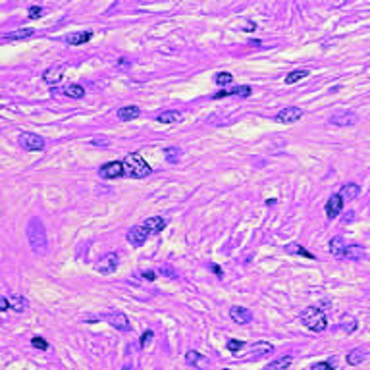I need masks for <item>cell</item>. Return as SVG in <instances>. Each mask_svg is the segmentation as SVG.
I'll use <instances>...</instances> for the list:
<instances>
[{
  "label": "cell",
  "instance_id": "obj_1",
  "mask_svg": "<svg viewBox=\"0 0 370 370\" xmlns=\"http://www.w3.org/2000/svg\"><path fill=\"white\" fill-rule=\"evenodd\" d=\"M27 241L31 245V249L37 253V255H45L49 251V239H47V231L41 224L39 218H33L29 224H27Z\"/></svg>",
  "mask_w": 370,
  "mask_h": 370
},
{
  "label": "cell",
  "instance_id": "obj_2",
  "mask_svg": "<svg viewBox=\"0 0 370 370\" xmlns=\"http://www.w3.org/2000/svg\"><path fill=\"white\" fill-rule=\"evenodd\" d=\"M123 166H125V174L129 177H135V179H141V177H147L151 176L153 168L147 164V160L143 159L139 153H131L123 159Z\"/></svg>",
  "mask_w": 370,
  "mask_h": 370
},
{
  "label": "cell",
  "instance_id": "obj_3",
  "mask_svg": "<svg viewBox=\"0 0 370 370\" xmlns=\"http://www.w3.org/2000/svg\"><path fill=\"white\" fill-rule=\"evenodd\" d=\"M299 318H301L303 326H307L311 332L320 334V332H324V330L328 328V318H326V315H324L320 309H317V307H309V309H305Z\"/></svg>",
  "mask_w": 370,
  "mask_h": 370
},
{
  "label": "cell",
  "instance_id": "obj_4",
  "mask_svg": "<svg viewBox=\"0 0 370 370\" xmlns=\"http://www.w3.org/2000/svg\"><path fill=\"white\" fill-rule=\"evenodd\" d=\"M359 122V116L349 110V108H343V110H337L334 112L330 118H328V123L332 125H339V127H347V125H355Z\"/></svg>",
  "mask_w": 370,
  "mask_h": 370
},
{
  "label": "cell",
  "instance_id": "obj_5",
  "mask_svg": "<svg viewBox=\"0 0 370 370\" xmlns=\"http://www.w3.org/2000/svg\"><path fill=\"white\" fill-rule=\"evenodd\" d=\"M18 143L21 145V149H25V151H43L45 149V139L41 137V135H37V133H31V131H25V133H21L19 135V139H18Z\"/></svg>",
  "mask_w": 370,
  "mask_h": 370
},
{
  "label": "cell",
  "instance_id": "obj_6",
  "mask_svg": "<svg viewBox=\"0 0 370 370\" xmlns=\"http://www.w3.org/2000/svg\"><path fill=\"white\" fill-rule=\"evenodd\" d=\"M123 174H125V166H123L122 160H112V162L103 164V166L99 168V176L105 177V179H118V177H122Z\"/></svg>",
  "mask_w": 370,
  "mask_h": 370
},
{
  "label": "cell",
  "instance_id": "obj_7",
  "mask_svg": "<svg viewBox=\"0 0 370 370\" xmlns=\"http://www.w3.org/2000/svg\"><path fill=\"white\" fill-rule=\"evenodd\" d=\"M149 235H151V233H149V229H147L145 226H133V228H129L125 239H127V243L133 245V247H143L145 241L149 239Z\"/></svg>",
  "mask_w": 370,
  "mask_h": 370
},
{
  "label": "cell",
  "instance_id": "obj_8",
  "mask_svg": "<svg viewBox=\"0 0 370 370\" xmlns=\"http://www.w3.org/2000/svg\"><path fill=\"white\" fill-rule=\"evenodd\" d=\"M303 118V110L297 108V106H287V108H282L278 114H276V122L280 123H295L297 120Z\"/></svg>",
  "mask_w": 370,
  "mask_h": 370
},
{
  "label": "cell",
  "instance_id": "obj_9",
  "mask_svg": "<svg viewBox=\"0 0 370 370\" xmlns=\"http://www.w3.org/2000/svg\"><path fill=\"white\" fill-rule=\"evenodd\" d=\"M118 264H120V257L116 253H108L103 259H99V263L95 264V270L101 274H112V272H116Z\"/></svg>",
  "mask_w": 370,
  "mask_h": 370
},
{
  "label": "cell",
  "instance_id": "obj_10",
  "mask_svg": "<svg viewBox=\"0 0 370 370\" xmlns=\"http://www.w3.org/2000/svg\"><path fill=\"white\" fill-rule=\"evenodd\" d=\"M105 320L112 328H116V330H120V332H127V330H129V318L125 317L123 313H120V311H110V313H106Z\"/></svg>",
  "mask_w": 370,
  "mask_h": 370
},
{
  "label": "cell",
  "instance_id": "obj_11",
  "mask_svg": "<svg viewBox=\"0 0 370 370\" xmlns=\"http://www.w3.org/2000/svg\"><path fill=\"white\" fill-rule=\"evenodd\" d=\"M324 211H326V216L330 218V220H334V218H337L341 211H343V197L339 195V193H335V195H332L330 199H328V203H326V207H324Z\"/></svg>",
  "mask_w": 370,
  "mask_h": 370
},
{
  "label": "cell",
  "instance_id": "obj_12",
  "mask_svg": "<svg viewBox=\"0 0 370 370\" xmlns=\"http://www.w3.org/2000/svg\"><path fill=\"white\" fill-rule=\"evenodd\" d=\"M253 93V89L249 85H239V87H231V89H220L216 95H212V99H224V97H249Z\"/></svg>",
  "mask_w": 370,
  "mask_h": 370
},
{
  "label": "cell",
  "instance_id": "obj_13",
  "mask_svg": "<svg viewBox=\"0 0 370 370\" xmlns=\"http://www.w3.org/2000/svg\"><path fill=\"white\" fill-rule=\"evenodd\" d=\"M274 353V345L272 343H268V341H257V343H253V347H251V361H257V359H263V357H268V355H272Z\"/></svg>",
  "mask_w": 370,
  "mask_h": 370
},
{
  "label": "cell",
  "instance_id": "obj_14",
  "mask_svg": "<svg viewBox=\"0 0 370 370\" xmlns=\"http://www.w3.org/2000/svg\"><path fill=\"white\" fill-rule=\"evenodd\" d=\"M365 257V249L361 247V245H347L345 249H343V253L337 257V259H341V261H351V263H357V261H361Z\"/></svg>",
  "mask_w": 370,
  "mask_h": 370
},
{
  "label": "cell",
  "instance_id": "obj_15",
  "mask_svg": "<svg viewBox=\"0 0 370 370\" xmlns=\"http://www.w3.org/2000/svg\"><path fill=\"white\" fill-rule=\"evenodd\" d=\"M185 363L189 365V367H195V369H209V359L205 357V355H201L199 351H187L185 353Z\"/></svg>",
  "mask_w": 370,
  "mask_h": 370
},
{
  "label": "cell",
  "instance_id": "obj_16",
  "mask_svg": "<svg viewBox=\"0 0 370 370\" xmlns=\"http://www.w3.org/2000/svg\"><path fill=\"white\" fill-rule=\"evenodd\" d=\"M64 73H66V68H64V66H51V68L45 70L43 79H45L47 83H51V85H56L58 81H62Z\"/></svg>",
  "mask_w": 370,
  "mask_h": 370
},
{
  "label": "cell",
  "instance_id": "obj_17",
  "mask_svg": "<svg viewBox=\"0 0 370 370\" xmlns=\"http://www.w3.org/2000/svg\"><path fill=\"white\" fill-rule=\"evenodd\" d=\"M229 317H231V320H233L235 324H249V322L253 320L251 311L245 309V307H231V309H229Z\"/></svg>",
  "mask_w": 370,
  "mask_h": 370
},
{
  "label": "cell",
  "instance_id": "obj_18",
  "mask_svg": "<svg viewBox=\"0 0 370 370\" xmlns=\"http://www.w3.org/2000/svg\"><path fill=\"white\" fill-rule=\"evenodd\" d=\"M181 118H183V112H179V110H162L157 116V122L168 125V123H177Z\"/></svg>",
  "mask_w": 370,
  "mask_h": 370
},
{
  "label": "cell",
  "instance_id": "obj_19",
  "mask_svg": "<svg viewBox=\"0 0 370 370\" xmlns=\"http://www.w3.org/2000/svg\"><path fill=\"white\" fill-rule=\"evenodd\" d=\"M33 35H35V29H31V27H21V29H18V31L6 33L2 39H4V41H23V39H29V37H33Z\"/></svg>",
  "mask_w": 370,
  "mask_h": 370
},
{
  "label": "cell",
  "instance_id": "obj_20",
  "mask_svg": "<svg viewBox=\"0 0 370 370\" xmlns=\"http://www.w3.org/2000/svg\"><path fill=\"white\" fill-rule=\"evenodd\" d=\"M93 39V31H81V33H71V35H68V45H71V47H79V45H85V43H89Z\"/></svg>",
  "mask_w": 370,
  "mask_h": 370
},
{
  "label": "cell",
  "instance_id": "obj_21",
  "mask_svg": "<svg viewBox=\"0 0 370 370\" xmlns=\"http://www.w3.org/2000/svg\"><path fill=\"white\" fill-rule=\"evenodd\" d=\"M139 116H141L139 106L129 105L118 110V120H122V122H129V120H135V118H139Z\"/></svg>",
  "mask_w": 370,
  "mask_h": 370
},
{
  "label": "cell",
  "instance_id": "obj_22",
  "mask_svg": "<svg viewBox=\"0 0 370 370\" xmlns=\"http://www.w3.org/2000/svg\"><path fill=\"white\" fill-rule=\"evenodd\" d=\"M143 226L149 229V233H160V231L166 228V220H164V218H160V216H153V218L145 220V224H143Z\"/></svg>",
  "mask_w": 370,
  "mask_h": 370
},
{
  "label": "cell",
  "instance_id": "obj_23",
  "mask_svg": "<svg viewBox=\"0 0 370 370\" xmlns=\"http://www.w3.org/2000/svg\"><path fill=\"white\" fill-rule=\"evenodd\" d=\"M291 363H293V357L291 355H283V357L272 361L270 365H266L264 370H287L291 367Z\"/></svg>",
  "mask_w": 370,
  "mask_h": 370
},
{
  "label": "cell",
  "instance_id": "obj_24",
  "mask_svg": "<svg viewBox=\"0 0 370 370\" xmlns=\"http://www.w3.org/2000/svg\"><path fill=\"white\" fill-rule=\"evenodd\" d=\"M339 195L343 197V199H349V201H355L359 195H361V189H359V185L357 183H345L343 187H341V191H339Z\"/></svg>",
  "mask_w": 370,
  "mask_h": 370
},
{
  "label": "cell",
  "instance_id": "obj_25",
  "mask_svg": "<svg viewBox=\"0 0 370 370\" xmlns=\"http://www.w3.org/2000/svg\"><path fill=\"white\" fill-rule=\"evenodd\" d=\"M328 247H330V253H332L334 257H339V255L343 253V249H345L347 245H345V239H343V237L335 235V237H332V239H330Z\"/></svg>",
  "mask_w": 370,
  "mask_h": 370
},
{
  "label": "cell",
  "instance_id": "obj_26",
  "mask_svg": "<svg viewBox=\"0 0 370 370\" xmlns=\"http://www.w3.org/2000/svg\"><path fill=\"white\" fill-rule=\"evenodd\" d=\"M367 359V355H365V349H351L349 353H347V363L351 365V367H355V365H361L363 361Z\"/></svg>",
  "mask_w": 370,
  "mask_h": 370
},
{
  "label": "cell",
  "instance_id": "obj_27",
  "mask_svg": "<svg viewBox=\"0 0 370 370\" xmlns=\"http://www.w3.org/2000/svg\"><path fill=\"white\" fill-rule=\"evenodd\" d=\"M64 95L70 97V99H83L85 97V89L81 85H77V83H71V85H68L64 89Z\"/></svg>",
  "mask_w": 370,
  "mask_h": 370
},
{
  "label": "cell",
  "instance_id": "obj_28",
  "mask_svg": "<svg viewBox=\"0 0 370 370\" xmlns=\"http://www.w3.org/2000/svg\"><path fill=\"white\" fill-rule=\"evenodd\" d=\"M10 309L16 311V313H23L27 309V299L23 295H14L10 299Z\"/></svg>",
  "mask_w": 370,
  "mask_h": 370
},
{
  "label": "cell",
  "instance_id": "obj_29",
  "mask_svg": "<svg viewBox=\"0 0 370 370\" xmlns=\"http://www.w3.org/2000/svg\"><path fill=\"white\" fill-rule=\"evenodd\" d=\"M341 330L343 332H347V334H353L357 328H359V322H357V318L349 317V315H345V317L341 318Z\"/></svg>",
  "mask_w": 370,
  "mask_h": 370
},
{
  "label": "cell",
  "instance_id": "obj_30",
  "mask_svg": "<svg viewBox=\"0 0 370 370\" xmlns=\"http://www.w3.org/2000/svg\"><path fill=\"white\" fill-rule=\"evenodd\" d=\"M303 77H309V70H295V71H289L285 75V83L287 85H293L297 81H301Z\"/></svg>",
  "mask_w": 370,
  "mask_h": 370
},
{
  "label": "cell",
  "instance_id": "obj_31",
  "mask_svg": "<svg viewBox=\"0 0 370 370\" xmlns=\"http://www.w3.org/2000/svg\"><path fill=\"white\" fill-rule=\"evenodd\" d=\"M164 155H166V160L168 162H177V160L181 159V149H177V147H168V149H164Z\"/></svg>",
  "mask_w": 370,
  "mask_h": 370
},
{
  "label": "cell",
  "instance_id": "obj_32",
  "mask_svg": "<svg viewBox=\"0 0 370 370\" xmlns=\"http://www.w3.org/2000/svg\"><path fill=\"white\" fill-rule=\"evenodd\" d=\"M214 81H216L218 85H229V83L233 81V75H231L229 71H220V73H216Z\"/></svg>",
  "mask_w": 370,
  "mask_h": 370
},
{
  "label": "cell",
  "instance_id": "obj_33",
  "mask_svg": "<svg viewBox=\"0 0 370 370\" xmlns=\"http://www.w3.org/2000/svg\"><path fill=\"white\" fill-rule=\"evenodd\" d=\"M243 347H245V341H239V339H229V341H228V351H229L231 355L239 353Z\"/></svg>",
  "mask_w": 370,
  "mask_h": 370
},
{
  "label": "cell",
  "instance_id": "obj_34",
  "mask_svg": "<svg viewBox=\"0 0 370 370\" xmlns=\"http://www.w3.org/2000/svg\"><path fill=\"white\" fill-rule=\"evenodd\" d=\"M287 249H289L291 253H299V255H303V257H307V259H315V255H313V253H309L307 249H303V247H301V245H297V243L289 245Z\"/></svg>",
  "mask_w": 370,
  "mask_h": 370
},
{
  "label": "cell",
  "instance_id": "obj_35",
  "mask_svg": "<svg viewBox=\"0 0 370 370\" xmlns=\"http://www.w3.org/2000/svg\"><path fill=\"white\" fill-rule=\"evenodd\" d=\"M31 345H33L35 349H41V351H47V349H49V341L43 339V337H39V335L31 339Z\"/></svg>",
  "mask_w": 370,
  "mask_h": 370
},
{
  "label": "cell",
  "instance_id": "obj_36",
  "mask_svg": "<svg viewBox=\"0 0 370 370\" xmlns=\"http://www.w3.org/2000/svg\"><path fill=\"white\" fill-rule=\"evenodd\" d=\"M153 337H155V334H153L151 330H147V332L141 335V341H139V345H141V347H147V345L153 341Z\"/></svg>",
  "mask_w": 370,
  "mask_h": 370
},
{
  "label": "cell",
  "instance_id": "obj_37",
  "mask_svg": "<svg viewBox=\"0 0 370 370\" xmlns=\"http://www.w3.org/2000/svg\"><path fill=\"white\" fill-rule=\"evenodd\" d=\"M311 370H334V365L330 361H322V363H315Z\"/></svg>",
  "mask_w": 370,
  "mask_h": 370
},
{
  "label": "cell",
  "instance_id": "obj_38",
  "mask_svg": "<svg viewBox=\"0 0 370 370\" xmlns=\"http://www.w3.org/2000/svg\"><path fill=\"white\" fill-rule=\"evenodd\" d=\"M41 12H43V10H41V6H31V8H29V18L37 19V18L41 16Z\"/></svg>",
  "mask_w": 370,
  "mask_h": 370
},
{
  "label": "cell",
  "instance_id": "obj_39",
  "mask_svg": "<svg viewBox=\"0 0 370 370\" xmlns=\"http://www.w3.org/2000/svg\"><path fill=\"white\" fill-rule=\"evenodd\" d=\"M160 272H162L164 276H172V278H177V274H176V270H174V268H170V266H166V264H164V266H162V268H160Z\"/></svg>",
  "mask_w": 370,
  "mask_h": 370
},
{
  "label": "cell",
  "instance_id": "obj_40",
  "mask_svg": "<svg viewBox=\"0 0 370 370\" xmlns=\"http://www.w3.org/2000/svg\"><path fill=\"white\" fill-rule=\"evenodd\" d=\"M143 278H145V280H149V282H155V280H157V272L147 270V272H143Z\"/></svg>",
  "mask_w": 370,
  "mask_h": 370
},
{
  "label": "cell",
  "instance_id": "obj_41",
  "mask_svg": "<svg viewBox=\"0 0 370 370\" xmlns=\"http://www.w3.org/2000/svg\"><path fill=\"white\" fill-rule=\"evenodd\" d=\"M8 309H10V301L6 297H2L0 299V311H8Z\"/></svg>",
  "mask_w": 370,
  "mask_h": 370
},
{
  "label": "cell",
  "instance_id": "obj_42",
  "mask_svg": "<svg viewBox=\"0 0 370 370\" xmlns=\"http://www.w3.org/2000/svg\"><path fill=\"white\" fill-rule=\"evenodd\" d=\"M211 268H212V272H214V274H218V276H222V268H220V266H218V264H211Z\"/></svg>",
  "mask_w": 370,
  "mask_h": 370
},
{
  "label": "cell",
  "instance_id": "obj_43",
  "mask_svg": "<svg viewBox=\"0 0 370 370\" xmlns=\"http://www.w3.org/2000/svg\"><path fill=\"white\" fill-rule=\"evenodd\" d=\"M222 370H229V369H222Z\"/></svg>",
  "mask_w": 370,
  "mask_h": 370
}]
</instances>
